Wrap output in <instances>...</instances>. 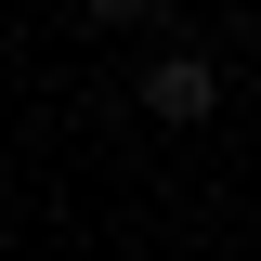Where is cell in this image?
Segmentation results:
<instances>
[{
  "label": "cell",
  "mask_w": 261,
  "mask_h": 261,
  "mask_svg": "<svg viewBox=\"0 0 261 261\" xmlns=\"http://www.w3.org/2000/svg\"><path fill=\"white\" fill-rule=\"evenodd\" d=\"M130 92H144V118H157V130H196V118H222V65L170 39V53H144V79H130Z\"/></svg>",
  "instance_id": "cell-1"
},
{
  "label": "cell",
  "mask_w": 261,
  "mask_h": 261,
  "mask_svg": "<svg viewBox=\"0 0 261 261\" xmlns=\"http://www.w3.org/2000/svg\"><path fill=\"white\" fill-rule=\"evenodd\" d=\"M79 13H92V27H144L157 0H79Z\"/></svg>",
  "instance_id": "cell-2"
}]
</instances>
